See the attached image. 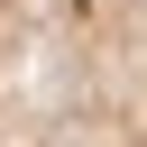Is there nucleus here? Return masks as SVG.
Listing matches in <instances>:
<instances>
[{"label": "nucleus", "mask_w": 147, "mask_h": 147, "mask_svg": "<svg viewBox=\"0 0 147 147\" xmlns=\"http://www.w3.org/2000/svg\"><path fill=\"white\" fill-rule=\"evenodd\" d=\"M37 110L46 147H147V0H37Z\"/></svg>", "instance_id": "1"}, {"label": "nucleus", "mask_w": 147, "mask_h": 147, "mask_svg": "<svg viewBox=\"0 0 147 147\" xmlns=\"http://www.w3.org/2000/svg\"><path fill=\"white\" fill-rule=\"evenodd\" d=\"M0 147H46V110H37V0H0Z\"/></svg>", "instance_id": "2"}]
</instances>
